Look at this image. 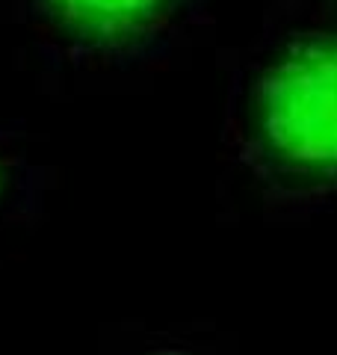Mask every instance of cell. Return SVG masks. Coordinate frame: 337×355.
<instances>
[{
  "instance_id": "6da1fadb",
  "label": "cell",
  "mask_w": 337,
  "mask_h": 355,
  "mask_svg": "<svg viewBox=\"0 0 337 355\" xmlns=\"http://www.w3.org/2000/svg\"><path fill=\"white\" fill-rule=\"evenodd\" d=\"M222 139L266 202L337 205V27L257 51L231 83Z\"/></svg>"
},
{
  "instance_id": "7a4b0ae2",
  "label": "cell",
  "mask_w": 337,
  "mask_h": 355,
  "mask_svg": "<svg viewBox=\"0 0 337 355\" xmlns=\"http://www.w3.org/2000/svg\"><path fill=\"white\" fill-rule=\"evenodd\" d=\"M201 0H18L21 24L60 71L148 69L187 36Z\"/></svg>"
},
{
  "instance_id": "3957f363",
  "label": "cell",
  "mask_w": 337,
  "mask_h": 355,
  "mask_svg": "<svg viewBox=\"0 0 337 355\" xmlns=\"http://www.w3.org/2000/svg\"><path fill=\"white\" fill-rule=\"evenodd\" d=\"M56 187V169L39 154L33 137L0 121V263L39 231Z\"/></svg>"
},
{
  "instance_id": "277c9868",
  "label": "cell",
  "mask_w": 337,
  "mask_h": 355,
  "mask_svg": "<svg viewBox=\"0 0 337 355\" xmlns=\"http://www.w3.org/2000/svg\"><path fill=\"white\" fill-rule=\"evenodd\" d=\"M104 355H222V349L193 326L125 323L107 335Z\"/></svg>"
}]
</instances>
